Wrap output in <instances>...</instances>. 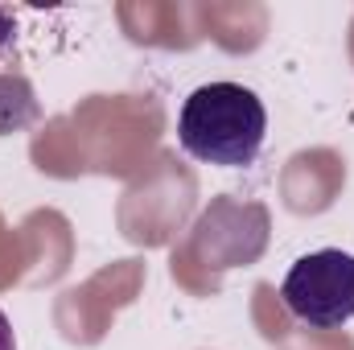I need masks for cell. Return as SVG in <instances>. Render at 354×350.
I'll return each instance as SVG.
<instances>
[{
    "instance_id": "cell-2",
    "label": "cell",
    "mask_w": 354,
    "mask_h": 350,
    "mask_svg": "<svg viewBox=\"0 0 354 350\" xmlns=\"http://www.w3.org/2000/svg\"><path fill=\"white\" fill-rule=\"evenodd\" d=\"M280 301L309 330H342L354 322V256L342 248L297 256L280 280Z\"/></svg>"
},
{
    "instance_id": "cell-4",
    "label": "cell",
    "mask_w": 354,
    "mask_h": 350,
    "mask_svg": "<svg viewBox=\"0 0 354 350\" xmlns=\"http://www.w3.org/2000/svg\"><path fill=\"white\" fill-rule=\"evenodd\" d=\"M0 350H17V334H12V322L4 317V309H0Z\"/></svg>"
},
{
    "instance_id": "cell-3",
    "label": "cell",
    "mask_w": 354,
    "mask_h": 350,
    "mask_svg": "<svg viewBox=\"0 0 354 350\" xmlns=\"http://www.w3.org/2000/svg\"><path fill=\"white\" fill-rule=\"evenodd\" d=\"M37 116H41V107H37L33 87L21 75H0V136L29 128Z\"/></svg>"
},
{
    "instance_id": "cell-1",
    "label": "cell",
    "mask_w": 354,
    "mask_h": 350,
    "mask_svg": "<svg viewBox=\"0 0 354 350\" xmlns=\"http://www.w3.org/2000/svg\"><path fill=\"white\" fill-rule=\"evenodd\" d=\"M268 136L264 99L243 83H202L177 111V145L214 169H243Z\"/></svg>"
}]
</instances>
